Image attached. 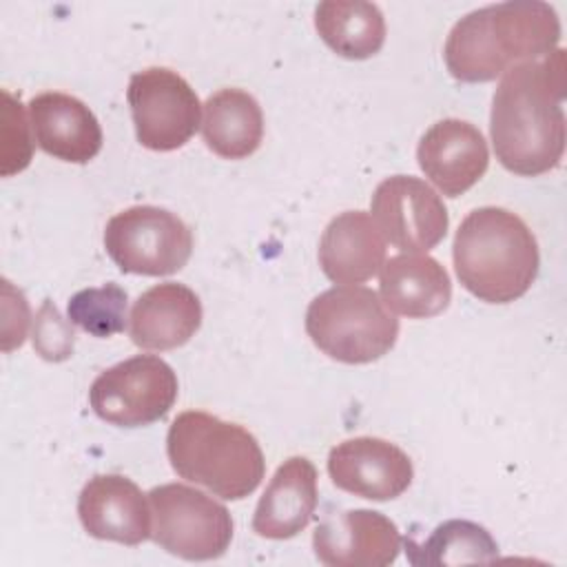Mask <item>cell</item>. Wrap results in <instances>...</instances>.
<instances>
[{
  "instance_id": "1",
  "label": "cell",
  "mask_w": 567,
  "mask_h": 567,
  "mask_svg": "<svg viewBox=\"0 0 567 567\" xmlns=\"http://www.w3.org/2000/svg\"><path fill=\"white\" fill-rule=\"evenodd\" d=\"M565 51L509 66L492 97L489 135L496 159L516 175L554 171L565 151Z\"/></svg>"
},
{
  "instance_id": "2",
  "label": "cell",
  "mask_w": 567,
  "mask_h": 567,
  "mask_svg": "<svg viewBox=\"0 0 567 567\" xmlns=\"http://www.w3.org/2000/svg\"><path fill=\"white\" fill-rule=\"evenodd\" d=\"M560 20L540 0L487 4L461 18L443 49L454 80L489 82L520 62H534L558 49Z\"/></svg>"
},
{
  "instance_id": "3",
  "label": "cell",
  "mask_w": 567,
  "mask_h": 567,
  "mask_svg": "<svg viewBox=\"0 0 567 567\" xmlns=\"http://www.w3.org/2000/svg\"><path fill=\"white\" fill-rule=\"evenodd\" d=\"M452 259L463 288L487 303L523 297L540 266L534 233L516 213L501 206L474 208L461 221Z\"/></svg>"
},
{
  "instance_id": "4",
  "label": "cell",
  "mask_w": 567,
  "mask_h": 567,
  "mask_svg": "<svg viewBox=\"0 0 567 567\" xmlns=\"http://www.w3.org/2000/svg\"><path fill=\"white\" fill-rule=\"evenodd\" d=\"M171 467L224 501L252 494L266 472L257 439L237 423L199 410L177 414L166 434Z\"/></svg>"
},
{
  "instance_id": "5",
  "label": "cell",
  "mask_w": 567,
  "mask_h": 567,
  "mask_svg": "<svg viewBox=\"0 0 567 567\" xmlns=\"http://www.w3.org/2000/svg\"><path fill=\"white\" fill-rule=\"evenodd\" d=\"M306 332L334 361L359 365L388 354L399 337V319L365 286H334L306 310Z\"/></svg>"
},
{
  "instance_id": "6",
  "label": "cell",
  "mask_w": 567,
  "mask_h": 567,
  "mask_svg": "<svg viewBox=\"0 0 567 567\" xmlns=\"http://www.w3.org/2000/svg\"><path fill=\"white\" fill-rule=\"evenodd\" d=\"M148 503L151 538L168 554L184 560H213L230 547V512L213 496L182 483H166L148 492Z\"/></svg>"
},
{
  "instance_id": "7",
  "label": "cell",
  "mask_w": 567,
  "mask_h": 567,
  "mask_svg": "<svg viewBox=\"0 0 567 567\" xmlns=\"http://www.w3.org/2000/svg\"><path fill=\"white\" fill-rule=\"evenodd\" d=\"M104 248L122 272L164 277L190 259L193 233L166 208L131 206L106 221Z\"/></svg>"
},
{
  "instance_id": "8",
  "label": "cell",
  "mask_w": 567,
  "mask_h": 567,
  "mask_svg": "<svg viewBox=\"0 0 567 567\" xmlns=\"http://www.w3.org/2000/svg\"><path fill=\"white\" fill-rule=\"evenodd\" d=\"M177 399V374L155 354H137L95 377L93 412L117 427H144L168 414Z\"/></svg>"
},
{
  "instance_id": "9",
  "label": "cell",
  "mask_w": 567,
  "mask_h": 567,
  "mask_svg": "<svg viewBox=\"0 0 567 567\" xmlns=\"http://www.w3.org/2000/svg\"><path fill=\"white\" fill-rule=\"evenodd\" d=\"M126 100L137 142L151 151L182 148L199 126L202 104L195 89L166 66L133 73Z\"/></svg>"
},
{
  "instance_id": "10",
  "label": "cell",
  "mask_w": 567,
  "mask_h": 567,
  "mask_svg": "<svg viewBox=\"0 0 567 567\" xmlns=\"http://www.w3.org/2000/svg\"><path fill=\"white\" fill-rule=\"evenodd\" d=\"M377 228L403 252H427L447 233L450 217L443 199L419 177L392 175L370 199Z\"/></svg>"
},
{
  "instance_id": "11",
  "label": "cell",
  "mask_w": 567,
  "mask_h": 567,
  "mask_svg": "<svg viewBox=\"0 0 567 567\" xmlns=\"http://www.w3.org/2000/svg\"><path fill=\"white\" fill-rule=\"evenodd\" d=\"M401 545L399 527L374 509L326 514L312 534L315 556L330 567H388Z\"/></svg>"
},
{
  "instance_id": "12",
  "label": "cell",
  "mask_w": 567,
  "mask_h": 567,
  "mask_svg": "<svg viewBox=\"0 0 567 567\" xmlns=\"http://www.w3.org/2000/svg\"><path fill=\"white\" fill-rule=\"evenodd\" d=\"M328 474L343 492L370 501H392L410 487L414 467L394 443L377 436H354L330 450Z\"/></svg>"
},
{
  "instance_id": "13",
  "label": "cell",
  "mask_w": 567,
  "mask_h": 567,
  "mask_svg": "<svg viewBox=\"0 0 567 567\" xmlns=\"http://www.w3.org/2000/svg\"><path fill=\"white\" fill-rule=\"evenodd\" d=\"M416 159L425 177L443 195L458 197L485 175L489 151L483 133L474 124L447 117L423 133L416 146Z\"/></svg>"
},
{
  "instance_id": "14",
  "label": "cell",
  "mask_w": 567,
  "mask_h": 567,
  "mask_svg": "<svg viewBox=\"0 0 567 567\" xmlns=\"http://www.w3.org/2000/svg\"><path fill=\"white\" fill-rule=\"evenodd\" d=\"M78 516L89 536L131 547L153 529L146 496L122 474L93 476L78 496Z\"/></svg>"
},
{
  "instance_id": "15",
  "label": "cell",
  "mask_w": 567,
  "mask_h": 567,
  "mask_svg": "<svg viewBox=\"0 0 567 567\" xmlns=\"http://www.w3.org/2000/svg\"><path fill=\"white\" fill-rule=\"evenodd\" d=\"M35 144L55 159L71 164L91 162L102 148V128L93 111L78 97L47 91L29 102Z\"/></svg>"
},
{
  "instance_id": "16",
  "label": "cell",
  "mask_w": 567,
  "mask_h": 567,
  "mask_svg": "<svg viewBox=\"0 0 567 567\" xmlns=\"http://www.w3.org/2000/svg\"><path fill=\"white\" fill-rule=\"evenodd\" d=\"M202 326V301L184 284L164 281L137 297L128 332L144 350H173L190 341Z\"/></svg>"
},
{
  "instance_id": "17",
  "label": "cell",
  "mask_w": 567,
  "mask_h": 567,
  "mask_svg": "<svg viewBox=\"0 0 567 567\" xmlns=\"http://www.w3.org/2000/svg\"><path fill=\"white\" fill-rule=\"evenodd\" d=\"M385 264V241L374 219L363 210L337 215L319 239V266L341 286L363 284Z\"/></svg>"
},
{
  "instance_id": "18",
  "label": "cell",
  "mask_w": 567,
  "mask_h": 567,
  "mask_svg": "<svg viewBox=\"0 0 567 567\" xmlns=\"http://www.w3.org/2000/svg\"><path fill=\"white\" fill-rule=\"evenodd\" d=\"M317 470L306 456H290L272 474L252 516L261 538L286 540L310 523L317 509Z\"/></svg>"
},
{
  "instance_id": "19",
  "label": "cell",
  "mask_w": 567,
  "mask_h": 567,
  "mask_svg": "<svg viewBox=\"0 0 567 567\" xmlns=\"http://www.w3.org/2000/svg\"><path fill=\"white\" fill-rule=\"evenodd\" d=\"M381 301L396 315L430 319L441 315L452 299L447 270L430 255H396L381 266Z\"/></svg>"
},
{
  "instance_id": "20",
  "label": "cell",
  "mask_w": 567,
  "mask_h": 567,
  "mask_svg": "<svg viewBox=\"0 0 567 567\" xmlns=\"http://www.w3.org/2000/svg\"><path fill=\"white\" fill-rule=\"evenodd\" d=\"M202 137L224 159L252 155L264 137V113L259 102L241 89H221L204 102Z\"/></svg>"
},
{
  "instance_id": "21",
  "label": "cell",
  "mask_w": 567,
  "mask_h": 567,
  "mask_svg": "<svg viewBox=\"0 0 567 567\" xmlns=\"http://www.w3.org/2000/svg\"><path fill=\"white\" fill-rule=\"evenodd\" d=\"M321 40L341 58L365 60L385 42V20L377 4L363 0H326L315 9Z\"/></svg>"
},
{
  "instance_id": "22",
  "label": "cell",
  "mask_w": 567,
  "mask_h": 567,
  "mask_svg": "<svg viewBox=\"0 0 567 567\" xmlns=\"http://www.w3.org/2000/svg\"><path fill=\"white\" fill-rule=\"evenodd\" d=\"M405 551L412 565H461L489 563L498 556L492 534L472 520H445L423 543L405 538Z\"/></svg>"
},
{
  "instance_id": "23",
  "label": "cell",
  "mask_w": 567,
  "mask_h": 567,
  "mask_svg": "<svg viewBox=\"0 0 567 567\" xmlns=\"http://www.w3.org/2000/svg\"><path fill=\"white\" fill-rule=\"evenodd\" d=\"M126 290L117 284H104L97 288H84L69 299V321L84 332L106 339L124 330L126 326Z\"/></svg>"
},
{
  "instance_id": "24",
  "label": "cell",
  "mask_w": 567,
  "mask_h": 567,
  "mask_svg": "<svg viewBox=\"0 0 567 567\" xmlns=\"http://www.w3.org/2000/svg\"><path fill=\"white\" fill-rule=\"evenodd\" d=\"M4 97V124H2V175L9 177L13 173H20L29 166L33 142L29 137L27 115L20 104L9 91H2Z\"/></svg>"
},
{
  "instance_id": "25",
  "label": "cell",
  "mask_w": 567,
  "mask_h": 567,
  "mask_svg": "<svg viewBox=\"0 0 567 567\" xmlns=\"http://www.w3.org/2000/svg\"><path fill=\"white\" fill-rule=\"evenodd\" d=\"M75 334L71 330V321L66 323L58 308L47 299L35 317L33 326V348L47 361H64L73 352Z\"/></svg>"
}]
</instances>
